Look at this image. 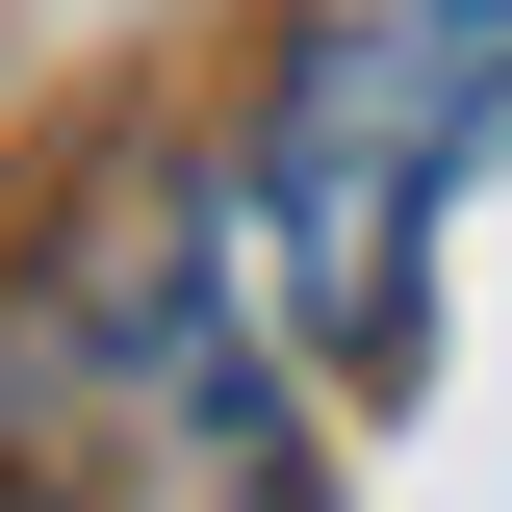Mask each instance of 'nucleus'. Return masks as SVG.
I'll return each mask as SVG.
<instances>
[{
  "label": "nucleus",
  "instance_id": "nucleus-1",
  "mask_svg": "<svg viewBox=\"0 0 512 512\" xmlns=\"http://www.w3.org/2000/svg\"><path fill=\"white\" fill-rule=\"evenodd\" d=\"M0 512H308V410L256 359V231L77 180L0 282Z\"/></svg>",
  "mask_w": 512,
  "mask_h": 512
},
{
  "label": "nucleus",
  "instance_id": "nucleus-2",
  "mask_svg": "<svg viewBox=\"0 0 512 512\" xmlns=\"http://www.w3.org/2000/svg\"><path fill=\"white\" fill-rule=\"evenodd\" d=\"M512 128V0H282L256 26V282L333 333L359 384H410V256H436V205L487 180Z\"/></svg>",
  "mask_w": 512,
  "mask_h": 512
}]
</instances>
